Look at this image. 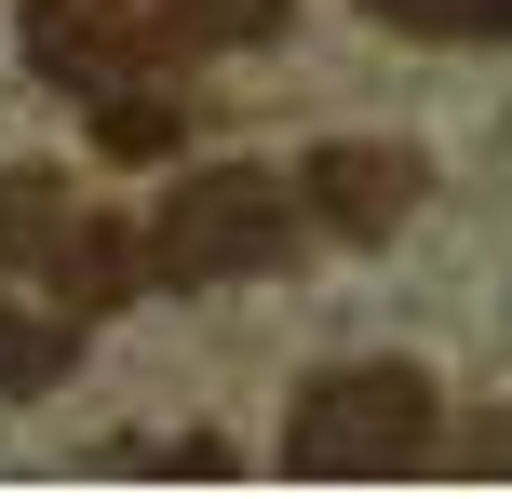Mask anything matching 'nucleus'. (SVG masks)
Listing matches in <instances>:
<instances>
[{"label":"nucleus","instance_id":"f03ea898","mask_svg":"<svg viewBox=\"0 0 512 499\" xmlns=\"http://www.w3.org/2000/svg\"><path fill=\"white\" fill-rule=\"evenodd\" d=\"M432 459V378L418 365H324L283 419V473H405Z\"/></svg>","mask_w":512,"mask_h":499},{"label":"nucleus","instance_id":"6e6552de","mask_svg":"<svg viewBox=\"0 0 512 499\" xmlns=\"http://www.w3.org/2000/svg\"><path fill=\"white\" fill-rule=\"evenodd\" d=\"M364 14L405 41H512V0H364Z\"/></svg>","mask_w":512,"mask_h":499},{"label":"nucleus","instance_id":"1a4fd4ad","mask_svg":"<svg viewBox=\"0 0 512 499\" xmlns=\"http://www.w3.org/2000/svg\"><path fill=\"white\" fill-rule=\"evenodd\" d=\"M122 459V473H230V446H216V432H176V446H162V432H135V446H108Z\"/></svg>","mask_w":512,"mask_h":499},{"label":"nucleus","instance_id":"39448f33","mask_svg":"<svg viewBox=\"0 0 512 499\" xmlns=\"http://www.w3.org/2000/svg\"><path fill=\"white\" fill-rule=\"evenodd\" d=\"M68 230H81L68 176H54V162H0V270H27V284H41Z\"/></svg>","mask_w":512,"mask_h":499},{"label":"nucleus","instance_id":"20e7f679","mask_svg":"<svg viewBox=\"0 0 512 499\" xmlns=\"http://www.w3.org/2000/svg\"><path fill=\"white\" fill-rule=\"evenodd\" d=\"M108 14H122L162 68H176V54H256V41H283V14H297V0H108Z\"/></svg>","mask_w":512,"mask_h":499},{"label":"nucleus","instance_id":"7ed1b4c3","mask_svg":"<svg viewBox=\"0 0 512 499\" xmlns=\"http://www.w3.org/2000/svg\"><path fill=\"white\" fill-rule=\"evenodd\" d=\"M297 176H310V216H324L337 243H391V230L418 216V189H432V162H418V149H364V135H337V149L297 162Z\"/></svg>","mask_w":512,"mask_h":499},{"label":"nucleus","instance_id":"0eeeda50","mask_svg":"<svg viewBox=\"0 0 512 499\" xmlns=\"http://www.w3.org/2000/svg\"><path fill=\"white\" fill-rule=\"evenodd\" d=\"M95 135L122 162H176L189 149V95H176V81H122V95H95Z\"/></svg>","mask_w":512,"mask_h":499},{"label":"nucleus","instance_id":"423d86ee","mask_svg":"<svg viewBox=\"0 0 512 499\" xmlns=\"http://www.w3.org/2000/svg\"><path fill=\"white\" fill-rule=\"evenodd\" d=\"M68 365H81V311H0V405L68 392Z\"/></svg>","mask_w":512,"mask_h":499},{"label":"nucleus","instance_id":"f257e3e1","mask_svg":"<svg viewBox=\"0 0 512 499\" xmlns=\"http://www.w3.org/2000/svg\"><path fill=\"white\" fill-rule=\"evenodd\" d=\"M310 230H324V216H310V176H283V162H203V176H176L162 216H149V284H176V297L256 284V270H283Z\"/></svg>","mask_w":512,"mask_h":499}]
</instances>
